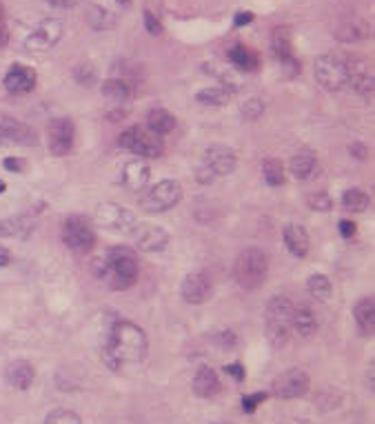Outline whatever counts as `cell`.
Segmentation results:
<instances>
[{"instance_id": "cell-42", "label": "cell", "mask_w": 375, "mask_h": 424, "mask_svg": "<svg viewBox=\"0 0 375 424\" xmlns=\"http://www.w3.org/2000/svg\"><path fill=\"white\" fill-rule=\"evenodd\" d=\"M143 21H145V30H147V34H152V36H160L162 32H165V27H162V23L158 21V16H154L152 12H147L143 14Z\"/></svg>"}, {"instance_id": "cell-20", "label": "cell", "mask_w": 375, "mask_h": 424, "mask_svg": "<svg viewBox=\"0 0 375 424\" xmlns=\"http://www.w3.org/2000/svg\"><path fill=\"white\" fill-rule=\"evenodd\" d=\"M149 165L145 160H131L123 169V185L131 193H140L149 182Z\"/></svg>"}, {"instance_id": "cell-21", "label": "cell", "mask_w": 375, "mask_h": 424, "mask_svg": "<svg viewBox=\"0 0 375 424\" xmlns=\"http://www.w3.org/2000/svg\"><path fill=\"white\" fill-rule=\"evenodd\" d=\"M5 378H7L9 386H14V389H18V391H27L34 384L36 369L27 360H16L5 369Z\"/></svg>"}, {"instance_id": "cell-22", "label": "cell", "mask_w": 375, "mask_h": 424, "mask_svg": "<svg viewBox=\"0 0 375 424\" xmlns=\"http://www.w3.org/2000/svg\"><path fill=\"white\" fill-rule=\"evenodd\" d=\"M282 238L287 249L293 253L295 258H304L309 253V247H311V240H309V233L302 224H287L282 231Z\"/></svg>"}, {"instance_id": "cell-32", "label": "cell", "mask_w": 375, "mask_h": 424, "mask_svg": "<svg viewBox=\"0 0 375 424\" xmlns=\"http://www.w3.org/2000/svg\"><path fill=\"white\" fill-rule=\"evenodd\" d=\"M315 167H317V158L311 152L295 154L291 158V165H289V169H291V174L298 178V180H306V178L315 172Z\"/></svg>"}, {"instance_id": "cell-13", "label": "cell", "mask_w": 375, "mask_h": 424, "mask_svg": "<svg viewBox=\"0 0 375 424\" xmlns=\"http://www.w3.org/2000/svg\"><path fill=\"white\" fill-rule=\"evenodd\" d=\"M62 38V23L49 18V21H43L32 34L25 38V49L27 51H47L51 49L53 45H58Z\"/></svg>"}, {"instance_id": "cell-35", "label": "cell", "mask_w": 375, "mask_h": 424, "mask_svg": "<svg viewBox=\"0 0 375 424\" xmlns=\"http://www.w3.org/2000/svg\"><path fill=\"white\" fill-rule=\"evenodd\" d=\"M195 100H198L200 105L224 107L231 100V91L224 89V87H207V89H202L198 96H195Z\"/></svg>"}, {"instance_id": "cell-45", "label": "cell", "mask_w": 375, "mask_h": 424, "mask_svg": "<svg viewBox=\"0 0 375 424\" xmlns=\"http://www.w3.org/2000/svg\"><path fill=\"white\" fill-rule=\"evenodd\" d=\"M224 371H227V375H231V378H236L238 382L245 380V369H242V364L240 362H233V364H227L224 366Z\"/></svg>"}, {"instance_id": "cell-43", "label": "cell", "mask_w": 375, "mask_h": 424, "mask_svg": "<svg viewBox=\"0 0 375 424\" xmlns=\"http://www.w3.org/2000/svg\"><path fill=\"white\" fill-rule=\"evenodd\" d=\"M265 398H267L265 393H251V395H245V398H242V411H245V413H253V411L258 409V404H260V402H265Z\"/></svg>"}, {"instance_id": "cell-51", "label": "cell", "mask_w": 375, "mask_h": 424, "mask_svg": "<svg viewBox=\"0 0 375 424\" xmlns=\"http://www.w3.org/2000/svg\"><path fill=\"white\" fill-rule=\"evenodd\" d=\"M7 40H9V32H7L5 23H0V47H5Z\"/></svg>"}, {"instance_id": "cell-6", "label": "cell", "mask_w": 375, "mask_h": 424, "mask_svg": "<svg viewBox=\"0 0 375 424\" xmlns=\"http://www.w3.org/2000/svg\"><path fill=\"white\" fill-rule=\"evenodd\" d=\"M182 200V185L176 180H160L149 189L143 200H140V209L147 213H165Z\"/></svg>"}, {"instance_id": "cell-53", "label": "cell", "mask_w": 375, "mask_h": 424, "mask_svg": "<svg viewBox=\"0 0 375 424\" xmlns=\"http://www.w3.org/2000/svg\"><path fill=\"white\" fill-rule=\"evenodd\" d=\"M0 23H5V7L0 3Z\"/></svg>"}, {"instance_id": "cell-19", "label": "cell", "mask_w": 375, "mask_h": 424, "mask_svg": "<svg viewBox=\"0 0 375 424\" xmlns=\"http://www.w3.org/2000/svg\"><path fill=\"white\" fill-rule=\"evenodd\" d=\"M169 244V233L165 227H156V224H149V227H138L136 233V247L145 253H160L167 249Z\"/></svg>"}, {"instance_id": "cell-55", "label": "cell", "mask_w": 375, "mask_h": 424, "mask_svg": "<svg viewBox=\"0 0 375 424\" xmlns=\"http://www.w3.org/2000/svg\"><path fill=\"white\" fill-rule=\"evenodd\" d=\"M5 189H7V185H5L3 180H0V191H5Z\"/></svg>"}, {"instance_id": "cell-17", "label": "cell", "mask_w": 375, "mask_h": 424, "mask_svg": "<svg viewBox=\"0 0 375 424\" xmlns=\"http://www.w3.org/2000/svg\"><path fill=\"white\" fill-rule=\"evenodd\" d=\"M3 84L9 93H16V96L29 93L36 87V71L32 67H27V64H12L9 71L5 73Z\"/></svg>"}, {"instance_id": "cell-37", "label": "cell", "mask_w": 375, "mask_h": 424, "mask_svg": "<svg viewBox=\"0 0 375 424\" xmlns=\"http://www.w3.org/2000/svg\"><path fill=\"white\" fill-rule=\"evenodd\" d=\"M45 424H82L80 416L71 409H56L51 413H47Z\"/></svg>"}, {"instance_id": "cell-34", "label": "cell", "mask_w": 375, "mask_h": 424, "mask_svg": "<svg viewBox=\"0 0 375 424\" xmlns=\"http://www.w3.org/2000/svg\"><path fill=\"white\" fill-rule=\"evenodd\" d=\"M102 96L109 98L111 102H127L131 98V84L123 78H109L102 84Z\"/></svg>"}, {"instance_id": "cell-56", "label": "cell", "mask_w": 375, "mask_h": 424, "mask_svg": "<svg viewBox=\"0 0 375 424\" xmlns=\"http://www.w3.org/2000/svg\"><path fill=\"white\" fill-rule=\"evenodd\" d=\"M215 424H220V422H215Z\"/></svg>"}, {"instance_id": "cell-18", "label": "cell", "mask_w": 375, "mask_h": 424, "mask_svg": "<svg viewBox=\"0 0 375 424\" xmlns=\"http://www.w3.org/2000/svg\"><path fill=\"white\" fill-rule=\"evenodd\" d=\"M0 136L18 145H36V131L29 125H25V122L7 114H0Z\"/></svg>"}, {"instance_id": "cell-16", "label": "cell", "mask_w": 375, "mask_h": 424, "mask_svg": "<svg viewBox=\"0 0 375 424\" xmlns=\"http://www.w3.org/2000/svg\"><path fill=\"white\" fill-rule=\"evenodd\" d=\"M346 84H351L353 91H358L362 98L371 100L375 80H373L369 64L360 58H349V78H346Z\"/></svg>"}, {"instance_id": "cell-48", "label": "cell", "mask_w": 375, "mask_h": 424, "mask_svg": "<svg viewBox=\"0 0 375 424\" xmlns=\"http://www.w3.org/2000/svg\"><path fill=\"white\" fill-rule=\"evenodd\" d=\"M236 27H245V25H249V23H253V14L251 12H240V14H236Z\"/></svg>"}, {"instance_id": "cell-1", "label": "cell", "mask_w": 375, "mask_h": 424, "mask_svg": "<svg viewBox=\"0 0 375 424\" xmlns=\"http://www.w3.org/2000/svg\"><path fill=\"white\" fill-rule=\"evenodd\" d=\"M149 338L143 327L129 320H116L102 344V360L111 371H120L127 364H140L147 357Z\"/></svg>"}, {"instance_id": "cell-5", "label": "cell", "mask_w": 375, "mask_h": 424, "mask_svg": "<svg viewBox=\"0 0 375 424\" xmlns=\"http://www.w3.org/2000/svg\"><path fill=\"white\" fill-rule=\"evenodd\" d=\"M349 78V58L342 54H324L315 60V80L326 91H337L346 87Z\"/></svg>"}, {"instance_id": "cell-29", "label": "cell", "mask_w": 375, "mask_h": 424, "mask_svg": "<svg viewBox=\"0 0 375 424\" xmlns=\"http://www.w3.org/2000/svg\"><path fill=\"white\" fill-rule=\"evenodd\" d=\"M229 60L236 64L240 71H256L260 67V58L258 54L249 49L245 45H236L229 49Z\"/></svg>"}, {"instance_id": "cell-23", "label": "cell", "mask_w": 375, "mask_h": 424, "mask_svg": "<svg viewBox=\"0 0 375 424\" xmlns=\"http://www.w3.org/2000/svg\"><path fill=\"white\" fill-rule=\"evenodd\" d=\"M193 393L200 398H213L220 393V378L211 366H200L193 378Z\"/></svg>"}, {"instance_id": "cell-28", "label": "cell", "mask_w": 375, "mask_h": 424, "mask_svg": "<svg viewBox=\"0 0 375 424\" xmlns=\"http://www.w3.org/2000/svg\"><path fill=\"white\" fill-rule=\"evenodd\" d=\"M84 21H87L89 27H93L96 32H107L116 27V16L109 12L105 7L98 5H89L87 12H84Z\"/></svg>"}, {"instance_id": "cell-54", "label": "cell", "mask_w": 375, "mask_h": 424, "mask_svg": "<svg viewBox=\"0 0 375 424\" xmlns=\"http://www.w3.org/2000/svg\"><path fill=\"white\" fill-rule=\"evenodd\" d=\"M116 3H120L123 7H129V5H131V0H116Z\"/></svg>"}, {"instance_id": "cell-30", "label": "cell", "mask_w": 375, "mask_h": 424, "mask_svg": "<svg viewBox=\"0 0 375 424\" xmlns=\"http://www.w3.org/2000/svg\"><path fill=\"white\" fill-rule=\"evenodd\" d=\"M333 36H335L337 40H342V43H360V40H364V38L369 36V25L355 18V21L342 23V25L335 30Z\"/></svg>"}, {"instance_id": "cell-25", "label": "cell", "mask_w": 375, "mask_h": 424, "mask_svg": "<svg viewBox=\"0 0 375 424\" xmlns=\"http://www.w3.org/2000/svg\"><path fill=\"white\" fill-rule=\"evenodd\" d=\"M32 231H34V218L29 213L14 215V218H7L0 222V235H5V238H27Z\"/></svg>"}, {"instance_id": "cell-14", "label": "cell", "mask_w": 375, "mask_h": 424, "mask_svg": "<svg viewBox=\"0 0 375 424\" xmlns=\"http://www.w3.org/2000/svg\"><path fill=\"white\" fill-rule=\"evenodd\" d=\"M204 167L213 176H229L238 167V154L224 145H213L204 152Z\"/></svg>"}, {"instance_id": "cell-39", "label": "cell", "mask_w": 375, "mask_h": 424, "mask_svg": "<svg viewBox=\"0 0 375 424\" xmlns=\"http://www.w3.org/2000/svg\"><path fill=\"white\" fill-rule=\"evenodd\" d=\"M73 78H76L82 87H91V84H96V80H98V71L91 62H82L73 69Z\"/></svg>"}, {"instance_id": "cell-50", "label": "cell", "mask_w": 375, "mask_h": 424, "mask_svg": "<svg viewBox=\"0 0 375 424\" xmlns=\"http://www.w3.org/2000/svg\"><path fill=\"white\" fill-rule=\"evenodd\" d=\"M51 7H62V9H67V7H73V0H47Z\"/></svg>"}, {"instance_id": "cell-3", "label": "cell", "mask_w": 375, "mask_h": 424, "mask_svg": "<svg viewBox=\"0 0 375 424\" xmlns=\"http://www.w3.org/2000/svg\"><path fill=\"white\" fill-rule=\"evenodd\" d=\"M293 305L287 296H276L267 305V338L276 349L285 346L291 331V314Z\"/></svg>"}, {"instance_id": "cell-26", "label": "cell", "mask_w": 375, "mask_h": 424, "mask_svg": "<svg viewBox=\"0 0 375 424\" xmlns=\"http://www.w3.org/2000/svg\"><path fill=\"white\" fill-rule=\"evenodd\" d=\"M353 318L364 335H373V331H375V300L362 298L360 303L353 307Z\"/></svg>"}, {"instance_id": "cell-4", "label": "cell", "mask_w": 375, "mask_h": 424, "mask_svg": "<svg viewBox=\"0 0 375 424\" xmlns=\"http://www.w3.org/2000/svg\"><path fill=\"white\" fill-rule=\"evenodd\" d=\"M107 276H111L114 289H129L138 280L136 253L125 247H114L107 253Z\"/></svg>"}, {"instance_id": "cell-33", "label": "cell", "mask_w": 375, "mask_h": 424, "mask_svg": "<svg viewBox=\"0 0 375 424\" xmlns=\"http://www.w3.org/2000/svg\"><path fill=\"white\" fill-rule=\"evenodd\" d=\"M342 207L346 211H353V213H362L367 211L371 207V198L369 193L360 189V187H353V189H346L342 196Z\"/></svg>"}, {"instance_id": "cell-49", "label": "cell", "mask_w": 375, "mask_h": 424, "mask_svg": "<svg viewBox=\"0 0 375 424\" xmlns=\"http://www.w3.org/2000/svg\"><path fill=\"white\" fill-rule=\"evenodd\" d=\"M12 262V253H9L5 247H0V267H7Z\"/></svg>"}, {"instance_id": "cell-12", "label": "cell", "mask_w": 375, "mask_h": 424, "mask_svg": "<svg viewBox=\"0 0 375 424\" xmlns=\"http://www.w3.org/2000/svg\"><path fill=\"white\" fill-rule=\"evenodd\" d=\"M213 294V280L207 271H191L182 280L180 296L186 305H204Z\"/></svg>"}, {"instance_id": "cell-44", "label": "cell", "mask_w": 375, "mask_h": 424, "mask_svg": "<svg viewBox=\"0 0 375 424\" xmlns=\"http://www.w3.org/2000/svg\"><path fill=\"white\" fill-rule=\"evenodd\" d=\"M349 154L353 158H358V160H367L369 149H367V145H364V143H360V140H355L353 145H349Z\"/></svg>"}, {"instance_id": "cell-15", "label": "cell", "mask_w": 375, "mask_h": 424, "mask_svg": "<svg viewBox=\"0 0 375 424\" xmlns=\"http://www.w3.org/2000/svg\"><path fill=\"white\" fill-rule=\"evenodd\" d=\"M271 47L276 51V58L282 62V67L289 71V76H295L300 73V62L293 56V47H291V34H289L287 27H278L271 36Z\"/></svg>"}, {"instance_id": "cell-46", "label": "cell", "mask_w": 375, "mask_h": 424, "mask_svg": "<svg viewBox=\"0 0 375 424\" xmlns=\"http://www.w3.org/2000/svg\"><path fill=\"white\" fill-rule=\"evenodd\" d=\"M5 169L7 172H14V174H23L25 172V163L18 158H5Z\"/></svg>"}, {"instance_id": "cell-52", "label": "cell", "mask_w": 375, "mask_h": 424, "mask_svg": "<svg viewBox=\"0 0 375 424\" xmlns=\"http://www.w3.org/2000/svg\"><path fill=\"white\" fill-rule=\"evenodd\" d=\"M373 369H375V366L371 364L369 371H367V386H369V391H373Z\"/></svg>"}, {"instance_id": "cell-7", "label": "cell", "mask_w": 375, "mask_h": 424, "mask_svg": "<svg viewBox=\"0 0 375 424\" xmlns=\"http://www.w3.org/2000/svg\"><path fill=\"white\" fill-rule=\"evenodd\" d=\"M93 220H96L100 227L111 229V231H120V233H134L138 229L136 213L123 204H116V202L98 204L96 211H93Z\"/></svg>"}, {"instance_id": "cell-27", "label": "cell", "mask_w": 375, "mask_h": 424, "mask_svg": "<svg viewBox=\"0 0 375 424\" xmlns=\"http://www.w3.org/2000/svg\"><path fill=\"white\" fill-rule=\"evenodd\" d=\"M291 329L302 338H311L317 331V320L309 307H298L291 314Z\"/></svg>"}, {"instance_id": "cell-40", "label": "cell", "mask_w": 375, "mask_h": 424, "mask_svg": "<svg viewBox=\"0 0 375 424\" xmlns=\"http://www.w3.org/2000/svg\"><path fill=\"white\" fill-rule=\"evenodd\" d=\"M262 114H265V100L260 98H249L240 109V116L245 120H258Z\"/></svg>"}, {"instance_id": "cell-41", "label": "cell", "mask_w": 375, "mask_h": 424, "mask_svg": "<svg viewBox=\"0 0 375 424\" xmlns=\"http://www.w3.org/2000/svg\"><path fill=\"white\" fill-rule=\"evenodd\" d=\"M211 340L218 344L220 349H224V351H227V349H233V346L238 344V335L233 333V331H229V329H222V331L211 335Z\"/></svg>"}, {"instance_id": "cell-2", "label": "cell", "mask_w": 375, "mask_h": 424, "mask_svg": "<svg viewBox=\"0 0 375 424\" xmlns=\"http://www.w3.org/2000/svg\"><path fill=\"white\" fill-rule=\"evenodd\" d=\"M269 258L262 249H245L233 262V278L242 289H258L267 280Z\"/></svg>"}, {"instance_id": "cell-38", "label": "cell", "mask_w": 375, "mask_h": 424, "mask_svg": "<svg viewBox=\"0 0 375 424\" xmlns=\"http://www.w3.org/2000/svg\"><path fill=\"white\" fill-rule=\"evenodd\" d=\"M306 207H309L311 211L326 213V211H331L333 200H331V196L326 193V191H315V193H309V196H306Z\"/></svg>"}, {"instance_id": "cell-11", "label": "cell", "mask_w": 375, "mask_h": 424, "mask_svg": "<svg viewBox=\"0 0 375 424\" xmlns=\"http://www.w3.org/2000/svg\"><path fill=\"white\" fill-rule=\"evenodd\" d=\"M47 140H49V152L53 156H67L76 143V127L69 118H53L47 129Z\"/></svg>"}, {"instance_id": "cell-8", "label": "cell", "mask_w": 375, "mask_h": 424, "mask_svg": "<svg viewBox=\"0 0 375 424\" xmlns=\"http://www.w3.org/2000/svg\"><path fill=\"white\" fill-rule=\"evenodd\" d=\"M118 145L127 149V152L136 154L140 160L143 158H158L162 156L165 147H162V140L154 136L152 131H145L140 127H131L127 131H123L118 138Z\"/></svg>"}, {"instance_id": "cell-9", "label": "cell", "mask_w": 375, "mask_h": 424, "mask_svg": "<svg viewBox=\"0 0 375 424\" xmlns=\"http://www.w3.org/2000/svg\"><path fill=\"white\" fill-rule=\"evenodd\" d=\"M62 242L67 244L71 251L87 253L96 244V233H93L91 224L82 215H71L62 224Z\"/></svg>"}, {"instance_id": "cell-47", "label": "cell", "mask_w": 375, "mask_h": 424, "mask_svg": "<svg viewBox=\"0 0 375 424\" xmlns=\"http://www.w3.org/2000/svg\"><path fill=\"white\" fill-rule=\"evenodd\" d=\"M337 227H340V233L344 235V238H353L355 235V224L351 220H340Z\"/></svg>"}, {"instance_id": "cell-36", "label": "cell", "mask_w": 375, "mask_h": 424, "mask_svg": "<svg viewBox=\"0 0 375 424\" xmlns=\"http://www.w3.org/2000/svg\"><path fill=\"white\" fill-rule=\"evenodd\" d=\"M262 176H265L267 185L271 187H280L285 182V167L278 158H267L262 163Z\"/></svg>"}, {"instance_id": "cell-24", "label": "cell", "mask_w": 375, "mask_h": 424, "mask_svg": "<svg viewBox=\"0 0 375 424\" xmlns=\"http://www.w3.org/2000/svg\"><path fill=\"white\" fill-rule=\"evenodd\" d=\"M176 122L178 120H176V116L171 114V111H167L162 107H156L147 114V127L158 138L171 134V131L176 129Z\"/></svg>"}, {"instance_id": "cell-10", "label": "cell", "mask_w": 375, "mask_h": 424, "mask_svg": "<svg viewBox=\"0 0 375 424\" xmlns=\"http://www.w3.org/2000/svg\"><path fill=\"white\" fill-rule=\"evenodd\" d=\"M309 384H311V380H309L306 371L287 369L271 382V393L280 400H295V398H302L309 391Z\"/></svg>"}, {"instance_id": "cell-31", "label": "cell", "mask_w": 375, "mask_h": 424, "mask_svg": "<svg viewBox=\"0 0 375 424\" xmlns=\"http://www.w3.org/2000/svg\"><path fill=\"white\" fill-rule=\"evenodd\" d=\"M306 291L313 300H317V303H326L333 294V285L324 273H313V276H309L306 280Z\"/></svg>"}]
</instances>
